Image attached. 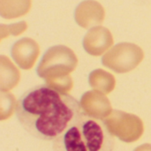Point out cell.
<instances>
[{
  "mask_svg": "<svg viewBox=\"0 0 151 151\" xmlns=\"http://www.w3.org/2000/svg\"><path fill=\"white\" fill-rule=\"evenodd\" d=\"M85 112L70 94L50 85H36L17 101L15 114L21 127L31 136L45 142L58 138Z\"/></svg>",
  "mask_w": 151,
  "mask_h": 151,
  "instance_id": "6da1fadb",
  "label": "cell"
},
{
  "mask_svg": "<svg viewBox=\"0 0 151 151\" xmlns=\"http://www.w3.org/2000/svg\"><path fill=\"white\" fill-rule=\"evenodd\" d=\"M115 139L101 119L84 112L58 138L53 151H113Z\"/></svg>",
  "mask_w": 151,
  "mask_h": 151,
  "instance_id": "7a4b0ae2",
  "label": "cell"
},
{
  "mask_svg": "<svg viewBox=\"0 0 151 151\" xmlns=\"http://www.w3.org/2000/svg\"><path fill=\"white\" fill-rule=\"evenodd\" d=\"M100 5L97 4H91V2H87L86 4H82L78 12L79 21L81 22H89L95 21V19L91 17L93 16L96 20H98V16H100V12L98 11Z\"/></svg>",
  "mask_w": 151,
  "mask_h": 151,
  "instance_id": "277c9868",
  "label": "cell"
},
{
  "mask_svg": "<svg viewBox=\"0 0 151 151\" xmlns=\"http://www.w3.org/2000/svg\"><path fill=\"white\" fill-rule=\"evenodd\" d=\"M29 0H2L3 15L4 16H15L24 12L27 8Z\"/></svg>",
  "mask_w": 151,
  "mask_h": 151,
  "instance_id": "3957f363",
  "label": "cell"
}]
</instances>
